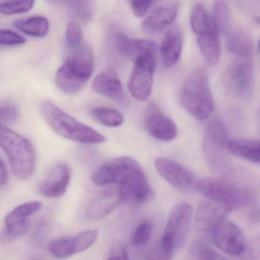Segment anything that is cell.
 I'll return each instance as SVG.
<instances>
[{
    "label": "cell",
    "mask_w": 260,
    "mask_h": 260,
    "mask_svg": "<svg viewBox=\"0 0 260 260\" xmlns=\"http://www.w3.org/2000/svg\"><path fill=\"white\" fill-rule=\"evenodd\" d=\"M231 173L225 177L202 179L196 185L204 197L222 207L228 213L251 205L257 197V190L253 184L236 177Z\"/></svg>",
    "instance_id": "6da1fadb"
},
{
    "label": "cell",
    "mask_w": 260,
    "mask_h": 260,
    "mask_svg": "<svg viewBox=\"0 0 260 260\" xmlns=\"http://www.w3.org/2000/svg\"><path fill=\"white\" fill-rule=\"evenodd\" d=\"M40 112L52 130L65 139L84 144H100L106 141L104 135L63 112L52 102H42Z\"/></svg>",
    "instance_id": "7a4b0ae2"
},
{
    "label": "cell",
    "mask_w": 260,
    "mask_h": 260,
    "mask_svg": "<svg viewBox=\"0 0 260 260\" xmlns=\"http://www.w3.org/2000/svg\"><path fill=\"white\" fill-rule=\"evenodd\" d=\"M93 71L92 48L87 45H80L57 70L56 86L64 93H77L89 81Z\"/></svg>",
    "instance_id": "3957f363"
},
{
    "label": "cell",
    "mask_w": 260,
    "mask_h": 260,
    "mask_svg": "<svg viewBox=\"0 0 260 260\" xmlns=\"http://www.w3.org/2000/svg\"><path fill=\"white\" fill-rule=\"evenodd\" d=\"M0 147L8 157L16 177L29 179L36 167V152L29 140L11 129L0 124Z\"/></svg>",
    "instance_id": "277c9868"
},
{
    "label": "cell",
    "mask_w": 260,
    "mask_h": 260,
    "mask_svg": "<svg viewBox=\"0 0 260 260\" xmlns=\"http://www.w3.org/2000/svg\"><path fill=\"white\" fill-rule=\"evenodd\" d=\"M182 106L200 121L208 119L214 110V101L208 74L204 69L191 73L181 89Z\"/></svg>",
    "instance_id": "5b68a950"
},
{
    "label": "cell",
    "mask_w": 260,
    "mask_h": 260,
    "mask_svg": "<svg viewBox=\"0 0 260 260\" xmlns=\"http://www.w3.org/2000/svg\"><path fill=\"white\" fill-rule=\"evenodd\" d=\"M229 141L228 129L220 118L208 124L204 139V153L207 162L214 173L226 176L231 173L232 162L228 154Z\"/></svg>",
    "instance_id": "8992f818"
},
{
    "label": "cell",
    "mask_w": 260,
    "mask_h": 260,
    "mask_svg": "<svg viewBox=\"0 0 260 260\" xmlns=\"http://www.w3.org/2000/svg\"><path fill=\"white\" fill-rule=\"evenodd\" d=\"M193 208L190 204L181 202L173 208L167 220L162 239V249L173 258L186 240L192 225Z\"/></svg>",
    "instance_id": "52a82bcc"
},
{
    "label": "cell",
    "mask_w": 260,
    "mask_h": 260,
    "mask_svg": "<svg viewBox=\"0 0 260 260\" xmlns=\"http://www.w3.org/2000/svg\"><path fill=\"white\" fill-rule=\"evenodd\" d=\"M123 202L134 205L145 203L153 194L151 187L142 167L137 162L119 182Z\"/></svg>",
    "instance_id": "ba28073f"
},
{
    "label": "cell",
    "mask_w": 260,
    "mask_h": 260,
    "mask_svg": "<svg viewBox=\"0 0 260 260\" xmlns=\"http://www.w3.org/2000/svg\"><path fill=\"white\" fill-rule=\"evenodd\" d=\"M214 245L231 256H240L246 249V243L241 229L226 217L216 225L211 234Z\"/></svg>",
    "instance_id": "9c48e42d"
},
{
    "label": "cell",
    "mask_w": 260,
    "mask_h": 260,
    "mask_svg": "<svg viewBox=\"0 0 260 260\" xmlns=\"http://www.w3.org/2000/svg\"><path fill=\"white\" fill-rule=\"evenodd\" d=\"M42 208V202L32 201L14 208L6 217L5 228L0 234V242L13 241L26 234L30 226L28 218Z\"/></svg>",
    "instance_id": "30bf717a"
},
{
    "label": "cell",
    "mask_w": 260,
    "mask_h": 260,
    "mask_svg": "<svg viewBox=\"0 0 260 260\" xmlns=\"http://www.w3.org/2000/svg\"><path fill=\"white\" fill-rule=\"evenodd\" d=\"M135 64L127 84L129 92L135 100L145 102L151 94L156 55L143 57L137 60Z\"/></svg>",
    "instance_id": "8fae6325"
},
{
    "label": "cell",
    "mask_w": 260,
    "mask_h": 260,
    "mask_svg": "<svg viewBox=\"0 0 260 260\" xmlns=\"http://www.w3.org/2000/svg\"><path fill=\"white\" fill-rule=\"evenodd\" d=\"M97 237V230H88L76 235L53 240L48 250L55 258L64 259L89 249L96 241Z\"/></svg>",
    "instance_id": "7c38bea8"
},
{
    "label": "cell",
    "mask_w": 260,
    "mask_h": 260,
    "mask_svg": "<svg viewBox=\"0 0 260 260\" xmlns=\"http://www.w3.org/2000/svg\"><path fill=\"white\" fill-rule=\"evenodd\" d=\"M154 164L157 173L176 189L189 191L196 188L197 182L193 173L176 161L158 157Z\"/></svg>",
    "instance_id": "4fadbf2b"
},
{
    "label": "cell",
    "mask_w": 260,
    "mask_h": 260,
    "mask_svg": "<svg viewBox=\"0 0 260 260\" xmlns=\"http://www.w3.org/2000/svg\"><path fill=\"white\" fill-rule=\"evenodd\" d=\"M230 87L234 95L240 99H248L252 95L254 87L253 66L249 60L235 62L228 74Z\"/></svg>",
    "instance_id": "5bb4252c"
},
{
    "label": "cell",
    "mask_w": 260,
    "mask_h": 260,
    "mask_svg": "<svg viewBox=\"0 0 260 260\" xmlns=\"http://www.w3.org/2000/svg\"><path fill=\"white\" fill-rule=\"evenodd\" d=\"M137 161L128 156L116 158L102 166L92 176V181L96 185L119 184L124 175L137 164Z\"/></svg>",
    "instance_id": "9a60e30c"
},
{
    "label": "cell",
    "mask_w": 260,
    "mask_h": 260,
    "mask_svg": "<svg viewBox=\"0 0 260 260\" xmlns=\"http://www.w3.org/2000/svg\"><path fill=\"white\" fill-rule=\"evenodd\" d=\"M71 170L66 164H60L51 169L39 186V193L49 199H58L66 194L71 182Z\"/></svg>",
    "instance_id": "2e32d148"
},
{
    "label": "cell",
    "mask_w": 260,
    "mask_h": 260,
    "mask_svg": "<svg viewBox=\"0 0 260 260\" xmlns=\"http://www.w3.org/2000/svg\"><path fill=\"white\" fill-rule=\"evenodd\" d=\"M145 125L149 133L160 141H173L177 136V127L175 123L155 105H151L147 110Z\"/></svg>",
    "instance_id": "e0dca14e"
},
{
    "label": "cell",
    "mask_w": 260,
    "mask_h": 260,
    "mask_svg": "<svg viewBox=\"0 0 260 260\" xmlns=\"http://www.w3.org/2000/svg\"><path fill=\"white\" fill-rule=\"evenodd\" d=\"M115 44L118 51L135 63L143 57L156 55V44L152 41L133 39L119 32L115 36Z\"/></svg>",
    "instance_id": "ac0fdd59"
},
{
    "label": "cell",
    "mask_w": 260,
    "mask_h": 260,
    "mask_svg": "<svg viewBox=\"0 0 260 260\" xmlns=\"http://www.w3.org/2000/svg\"><path fill=\"white\" fill-rule=\"evenodd\" d=\"M123 202L119 189L117 188L105 190L94 198L86 210L89 220H100L109 215Z\"/></svg>",
    "instance_id": "d6986e66"
},
{
    "label": "cell",
    "mask_w": 260,
    "mask_h": 260,
    "mask_svg": "<svg viewBox=\"0 0 260 260\" xmlns=\"http://www.w3.org/2000/svg\"><path fill=\"white\" fill-rule=\"evenodd\" d=\"M94 91L103 96L118 103H125L124 88L118 74L113 70H107L99 74L92 83Z\"/></svg>",
    "instance_id": "ffe728a7"
},
{
    "label": "cell",
    "mask_w": 260,
    "mask_h": 260,
    "mask_svg": "<svg viewBox=\"0 0 260 260\" xmlns=\"http://www.w3.org/2000/svg\"><path fill=\"white\" fill-rule=\"evenodd\" d=\"M228 214L222 207L205 201L199 204L196 215V228L201 234L211 235L216 225Z\"/></svg>",
    "instance_id": "44dd1931"
},
{
    "label": "cell",
    "mask_w": 260,
    "mask_h": 260,
    "mask_svg": "<svg viewBox=\"0 0 260 260\" xmlns=\"http://www.w3.org/2000/svg\"><path fill=\"white\" fill-rule=\"evenodd\" d=\"M178 14L176 3H166L156 7L144 20V28L148 31H158L173 23Z\"/></svg>",
    "instance_id": "7402d4cb"
},
{
    "label": "cell",
    "mask_w": 260,
    "mask_h": 260,
    "mask_svg": "<svg viewBox=\"0 0 260 260\" xmlns=\"http://www.w3.org/2000/svg\"><path fill=\"white\" fill-rule=\"evenodd\" d=\"M182 48V32L179 28H173L166 35L160 48L162 63L167 68H172L177 63Z\"/></svg>",
    "instance_id": "603a6c76"
},
{
    "label": "cell",
    "mask_w": 260,
    "mask_h": 260,
    "mask_svg": "<svg viewBox=\"0 0 260 260\" xmlns=\"http://www.w3.org/2000/svg\"><path fill=\"white\" fill-rule=\"evenodd\" d=\"M191 29L198 36L219 35L217 25L212 16L201 4H196L191 13Z\"/></svg>",
    "instance_id": "cb8c5ba5"
},
{
    "label": "cell",
    "mask_w": 260,
    "mask_h": 260,
    "mask_svg": "<svg viewBox=\"0 0 260 260\" xmlns=\"http://www.w3.org/2000/svg\"><path fill=\"white\" fill-rule=\"evenodd\" d=\"M228 151L231 154L246 159L252 164H259V142L255 140L229 139L226 144Z\"/></svg>",
    "instance_id": "d4e9b609"
},
{
    "label": "cell",
    "mask_w": 260,
    "mask_h": 260,
    "mask_svg": "<svg viewBox=\"0 0 260 260\" xmlns=\"http://www.w3.org/2000/svg\"><path fill=\"white\" fill-rule=\"evenodd\" d=\"M226 48L228 51L240 58L252 55L254 45L252 37L246 31H237L228 35Z\"/></svg>",
    "instance_id": "484cf974"
},
{
    "label": "cell",
    "mask_w": 260,
    "mask_h": 260,
    "mask_svg": "<svg viewBox=\"0 0 260 260\" xmlns=\"http://www.w3.org/2000/svg\"><path fill=\"white\" fill-rule=\"evenodd\" d=\"M13 26L31 37L43 38L48 35L50 25L47 18L36 16L16 21Z\"/></svg>",
    "instance_id": "4316f807"
},
{
    "label": "cell",
    "mask_w": 260,
    "mask_h": 260,
    "mask_svg": "<svg viewBox=\"0 0 260 260\" xmlns=\"http://www.w3.org/2000/svg\"><path fill=\"white\" fill-rule=\"evenodd\" d=\"M197 44L204 59L208 65L214 66L218 63L221 54L219 35L198 36Z\"/></svg>",
    "instance_id": "83f0119b"
},
{
    "label": "cell",
    "mask_w": 260,
    "mask_h": 260,
    "mask_svg": "<svg viewBox=\"0 0 260 260\" xmlns=\"http://www.w3.org/2000/svg\"><path fill=\"white\" fill-rule=\"evenodd\" d=\"M51 4L63 6L76 20L87 22L92 19L94 12V3L86 0H72V1H54Z\"/></svg>",
    "instance_id": "f1b7e54d"
},
{
    "label": "cell",
    "mask_w": 260,
    "mask_h": 260,
    "mask_svg": "<svg viewBox=\"0 0 260 260\" xmlns=\"http://www.w3.org/2000/svg\"><path fill=\"white\" fill-rule=\"evenodd\" d=\"M213 19L219 32L228 36L231 31V16L228 4L224 1H216L213 5Z\"/></svg>",
    "instance_id": "f546056e"
},
{
    "label": "cell",
    "mask_w": 260,
    "mask_h": 260,
    "mask_svg": "<svg viewBox=\"0 0 260 260\" xmlns=\"http://www.w3.org/2000/svg\"><path fill=\"white\" fill-rule=\"evenodd\" d=\"M94 118L103 125L109 127H119L124 121V116L116 109L107 107L94 108L92 110Z\"/></svg>",
    "instance_id": "4dcf8cb0"
},
{
    "label": "cell",
    "mask_w": 260,
    "mask_h": 260,
    "mask_svg": "<svg viewBox=\"0 0 260 260\" xmlns=\"http://www.w3.org/2000/svg\"><path fill=\"white\" fill-rule=\"evenodd\" d=\"M34 5L33 1L0 2V13L5 16L22 14L30 11Z\"/></svg>",
    "instance_id": "1f68e13d"
},
{
    "label": "cell",
    "mask_w": 260,
    "mask_h": 260,
    "mask_svg": "<svg viewBox=\"0 0 260 260\" xmlns=\"http://www.w3.org/2000/svg\"><path fill=\"white\" fill-rule=\"evenodd\" d=\"M152 231L153 224L149 220H145L140 223L132 236V243L133 246H145L150 240Z\"/></svg>",
    "instance_id": "d6a6232c"
},
{
    "label": "cell",
    "mask_w": 260,
    "mask_h": 260,
    "mask_svg": "<svg viewBox=\"0 0 260 260\" xmlns=\"http://www.w3.org/2000/svg\"><path fill=\"white\" fill-rule=\"evenodd\" d=\"M66 43L71 49H77L83 41V31L81 27L75 22H70L67 26Z\"/></svg>",
    "instance_id": "836d02e7"
},
{
    "label": "cell",
    "mask_w": 260,
    "mask_h": 260,
    "mask_svg": "<svg viewBox=\"0 0 260 260\" xmlns=\"http://www.w3.org/2000/svg\"><path fill=\"white\" fill-rule=\"evenodd\" d=\"M19 109L13 103H6L0 104V124H13L18 121Z\"/></svg>",
    "instance_id": "e575fe53"
},
{
    "label": "cell",
    "mask_w": 260,
    "mask_h": 260,
    "mask_svg": "<svg viewBox=\"0 0 260 260\" xmlns=\"http://www.w3.org/2000/svg\"><path fill=\"white\" fill-rule=\"evenodd\" d=\"M26 42L25 38L10 29H0V46H19Z\"/></svg>",
    "instance_id": "d590c367"
},
{
    "label": "cell",
    "mask_w": 260,
    "mask_h": 260,
    "mask_svg": "<svg viewBox=\"0 0 260 260\" xmlns=\"http://www.w3.org/2000/svg\"><path fill=\"white\" fill-rule=\"evenodd\" d=\"M155 4L156 2L151 0H133L129 2L131 9L136 17H143L145 16Z\"/></svg>",
    "instance_id": "8d00e7d4"
},
{
    "label": "cell",
    "mask_w": 260,
    "mask_h": 260,
    "mask_svg": "<svg viewBox=\"0 0 260 260\" xmlns=\"http://www.w3.org/2000/svg\"><path fill=\"white\" fill-rule=\"evenodd\" d=\"M198 260H231L220 252L209 247H204L199 250Z\"/></svg>",
    "instance_id": "74e56055"
},
{
    "label": "cell",
    "mask_w": 260,
    "mask_h": 260,
    "mask_svg": "<svg viewBox=\"0 0 260 260\" xmlns=\"http://www.w3.org/2000/svg\"><path fill=\"white\" fill-rule=\"evenodd\" d=\"M108 260H130L127 249L124 246H119L114 249Z\"/></svg>",
    "instance_id": "f35d334b"
},
{
    "label": "cell",
    "mask_w": 260,
    "mask_h": 260,
    "mask_svg": "<svg viewBox=\"0 0 260 260\" xmlns=\"http://www.w3.org/2000/svg\"><path fill=\"white\" fill-rule=\"evenodd\" d=\"M9 182V173L4 161L0 159V186L7 185Z\"/></svg>",
    "instance_id": "ab89813d"
}]
</instances>
